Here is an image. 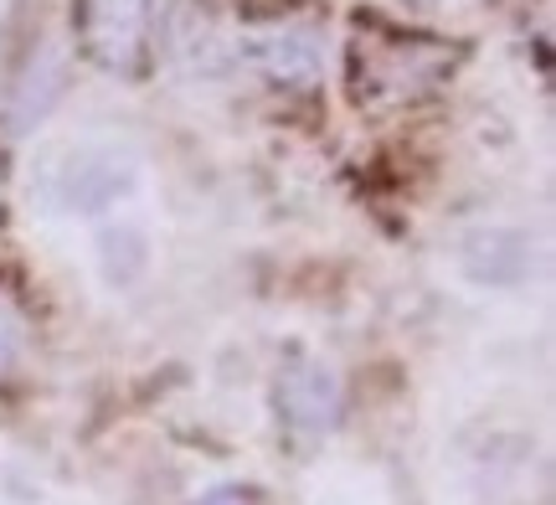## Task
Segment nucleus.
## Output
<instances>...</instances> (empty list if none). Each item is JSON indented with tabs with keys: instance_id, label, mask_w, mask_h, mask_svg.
Returning <instances> with one entry per match:
<instances>
[{
	"instance_id": "1",
	"label": "nucleus",
	"mask_w": 556,
	"mask_h": 505,
	"mask_svg": "<svg viewBox=\"0 0 556 505\" xmlns=\"http://www.w3.org/2000/svg\"><path fill=\"white\" fill-rule=\"evenodd\" d=\"M458 47L428 37H392L356 47V99L366 103H407L428 99L454 73Z\"/></svg>"
},
{
	"instance_id": "5",
	"label": "nucleus",
	"mask_w": 556,
	"mask_h": 505,
	"mask_svg": "<svg viewBox=\"0 0 556 505\" xmlns=\"http://www.w3.org/2000/svg\"><path fill=\"white\" fill-rule=\"evenodd\" d=\"M242 52H248V62L258 67L268 83H278V88H294V93H309V88H319L325 83V37H319L315 26H268V31H258V37L242 41Z\"/></svg>"
},
{
	"instance_id": "7",
	"label": "nucleus",
	"mask_w": 556,
	"mask_h": 505,
	"mask_svg": "<svg viewBox=\"0 0 556 505\" xmlns=\"http://www.w3.org/2000/svg\"><path fill=\"white\" fill-rule=\"evenodd\" d=\"M135 186V171L119 155H103V150H83L73 155V165L62 171V202L73 212H103L114 206Z\"/></svg>"
},
{
	"instance_id": "2",
	"label": "nucleus",
	"mask_w": 556,
	"mask_h": 505,
	"mask_svg": "<svg viewBox=\"0 0 556 505\" xmlns=\"http://www.w3.org/2000/svg\"><path fill=\"white\" fill-rule=\"evenodd\" d=\"M78 52L103 73H135L150 52L155 0H73Z\"/></svg>"
},
{
	"instance_id": "10",
	"label": "nucleus",
	"mask_w": 556,
	"mask_h": 505,
	"mask_svg": "<svg viewBox=\"0 0 556 505\" xmlns=\"http://www.w3.org/2000/svg\"><path fill=\"white\" fill-rule=\"evenodd\" d=\"M26 345H31V320L16 304V294L0 283V382H11L26 362Z\"/></svg>"
},
{
	"instance_id": "11",
	"label": "nucleus",
	"mask_w": 556,
	"mask_h": 505,
	"mask_svg": "<svg viewBox=\"0 0 556 505\" xmlns=\"http://www.w3.org/2000/svg\"><path fill=\"white\" fill-rule=\"evenodd\" d=\"M197 505H258V495H253V490L227 485V490H212V495H201Z\"/></svg>"
},
{
	"instance_id": "8",
	"label": "nucleus",
	"mask_w": 556,
	"mask_h": 505,
	"mask_svg": "<svg viewBox=\"0 0 556 505\" xmlns=\"http://www.w3.org/2000/svg\"><path fill=\"white\" fill-rule=\"evenodd\" d=\"M165 47H170V58L186 62L191 73H212V52H217V26H212V16L201 11V5H191V0H176L170 5V16H165Z\"/></svg>"
},
{
	"instance_id": "9",
	"label": "nucleus",
	"mask_w": 556,
	"mask_h": 505,
	"mask_svg": "<svg viewBox=\"0 0 556 505\" xmlns=\"http://www.w3.org/2000/svg\"><path fill=\"white\" fill-rule=\"evenodd\" d=\"M99 253H103V274H109V283H135L139 274H144V232L139 227H103L99 238Z\"/></svg>"
},
{
	"instance_id": "6",
	"label": "nucleus",
	"mask_w": 556,
	"mask_h": 505,
	"mask_svg": "<svg viewBox=\"0 0 556 505\" xmlns=\"http://www.w3.org/2000/svg\"><path fill=\"white\" fill-rule=\"evenodd\" d=\"M458 263L475 283H490V289H516V283L531 279L536 268V243L516 232V227H479L458 243Z\"/></svg>"
},
{
	"instance_id": "3",
	"label": "nucleus",
	"mask_w": 556,
	"mask_h": 505,
	"mask_svg": "<svg viewBox=\"0 0 556 505\" xmlns=\"http://www.w3.org/2000/svg\"><path fill=\"white\" fill-rule=\"evenodd\" d=\"M274 403H278L283 428L319 439V433H330V428L340 424V413H345V387H340V377L325 362L294 356V362L283 366V377H278Z\"/></svg>"
},
{
	"instance_id": "4",
	"label": "nucleus",
	"mask_w": 556,
	"mask_h": 505,
	"mask_svg": "<svg viewBox=\"0 0 556 505\" xmlns=\"http://www.w3.org/2000/svg\"><path fill=\"white\" fill-rule=\"evenodd\" d=\"M62 93H67V52L58 41H37L11 73V88L0 99V119H5L11 135H31L62 103Z\"/></svg>"
}]
</instances>
